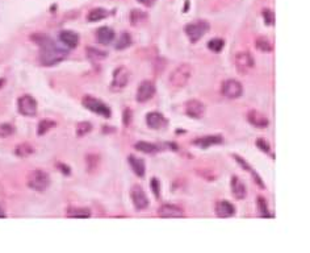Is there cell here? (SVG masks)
Segmentation results:
<instances>
[{
  "instance_id": "ab89813d",
  "label": "cell",
  "mask_w": 310,
  "mask_h": 253,
  "mask_svg": "<svg viewBox=\"0 0 310 253\" xmlns=\"http://www.w3.org/2000/svg\"><path fill=\"white\" fill-rule=\"evenodd\" d=\"M131 116H133L131 111L129 110V108H126V110H125V112H124V123H125V125H127L129 123H130Z\"/></svg>"
},
{
  "instance_id": "d6a6232c",
  "label": "cell",
  "mask_w": 310,
  "mask_h": 253,
  "mask_svg": "<svg viewBox=\"0 0 310 253\" xmlns=\"http://www.w3.org/2000/svg\"><path fill=\"white\" fill-rule=\"evenodd\" d=\"M224 46H225V41L222 40V38L214 37L208 41V49L212 50L213 53H220L221 50L224 49Z\"/></svg>"
},
{
  "instance_id": "ba28073f",
  "label": "cell",
  "mask_w": 310,
  "mask_h": 253,
  "mask_svg": "<svg viewBox=\"0 0 310 253\" xmlns=\"http://www.w3.org/2000/svg\"><path fill=\"white\" fill-rule=\"evenodd\" d=\"M255 66L254 57L250 52H239L236 54V69L242 76H246Z\"/></svg>"
},
{
  "instance_id": "7c38bea8",
  "label": "cell",
  "mask_w": 310,
  "mask_h": 253,
  "mask_svg": "<svg viewBox=\"0 0 310 253\" xmlns=\"http://www.w3.org/2000/svg\"><path fill=\"white\" fill-rule=\"evenodd\" d=\"M154 95H155V84L151 81H143L137 88L135 99L138 103H145L153 98Z\"/></svg>"
},
{
  "instance_id": "6da1fadb",
  "label": "cell",
  "mask_w": 310,
  "mask_h": 253,
  "mask_svg": "<svg viewBox=\"0 0 310 253\" xmlns=\"http://www.w3.org/2000/svg\"><path fill=\"white\" fill-rule=\"evenodd\" d=\"M40 46V62L42 66H56L61 64L62 61L67 58L68 52L60 46L54 40L45 36V34L37 33L32 37Z\"/></svg>"
},
{
  "instance_id": "9c48e42d",
  "label": "cell",
  "mask_w": 310,
  "mask_h": 253,
  "mask_svg": "<svg viewBox=\"0 0 310 253\" xmlns=\"http://www.w3.org/2000/svg\"><path fill=\"white\" fill-rule=\"evenodd\" d=\"M222 95L228 99H238L242 96L243 87L242 84L237 80H228L222 84Z\"/></svg>"
},
{
  "instance_id": "836d02e7",
  "label": "cell",
  "mask_w": 310,
  "mask_h": 253,
  "mask_svg": "<svg viewBox=\"0 0 310 253\" xmlns=\"http://www.w3.org/2000/svg\"><path fill=\"white\" fill-rule=\"evenodd\" d=\"M86 163H87V171H88V173H90V171L92 173V171H95V170L97 169V165L100 163V157L96 155H88L87 156Z\"/></svg>"
},
{
  "instance_id": "30bf717a",
  "label": "cell",
  "mask_w": 310,
  "mask_h": 253,
  "mask_svg": "<svg viewBox=\"0 0 310 253\" xmlns=\"http://www.w3.org/2000/svg\"><path fill=\"white\" fill-rule=\"evenodd\" d=\"M130 197L131 202H133V206L135 207V210L138 211H142L146 210L147 206H149V198L146 195V193L143 191L142 186L134 185L130 190Z\"/></svg>"
},
{
  "instance_id": "7402d4cb",
  "label": "cell",
  "mask_w": 310,
  "mask_h": 253,
  "mask_svg": "<svg viewBox=\"0 0 310 253\" xmlns=\"http://www.w3.org/2000/svg\"><path fill=\"white\" fill-rule=\"evenodd\" d=\"M115 37H116V34H115V30L112 28L101 27L96 30V38L101 45H109V44H112Z\"/></svg>"
},
{
  "instance_id": "8992f818",
  "label": "cell",
  "mask_w": 310,
  "mask_h": 253,
  "mask_svg": "<svg viewBox=\"0 0 310 253\" xmlns=\"http://www.w3.org/2000/svg\"><path fill=\"white\" fill-rule=\"evenodd\" d=\"M129 81H130V72L125 66H119L113 72V78L109 88L113 92H120V91H123L127 86Z\"/></svg>"
},
{
  "instance_id": "8d00e7d4",
  "label": "cell",
  "mask_w": 310,
  "mask_h": 253,
  "mask_svg": "<svg viewBox=\"0 0 310 253\" xmlns=\"http://www.w3.org/2000/svg\"><path fill=\"white\" fill-rule=\"evenodd\" d=\"M262 15H263V19H264L265 25H269V27L275 25V13H273L272 9L264 8L262 12Z\"/></svg>"
},
{
  "instance_id": "b9f144b4",
  "label": "cell",
  "mask_w": 310,
  "mask_h": 253,
  "mask_svg": "<svg viewBox=\"0 0 310 253\" xmlns=\"http://www.w3.org/2000/svg\"><path fill=\"white\" fill-rule=\"evenodd\" d=\"M138 3H141L142 5H145V7H153L154 4L157 3V0H137Z\"/></svg>"
},
{
  "instance_id": "7bdbcfd3",
  "label": "cell",
  "mask_w": 310,
  "mask_h": 253,
  "mask_svg": "<svg viewBox=\"0 0 310 253\" xmlns=\"http://www.w3.org/2000/svg\"><path fill=\"white\" fill-rule=\"evenodd\" d=\"M5 212H4V210L3 208H0V218H1V219H3V218H5Z\"/></svg>"
},
{
  "instance_id": "ffe728a7",
  "label": "cell",
  "mask_w": 310,
  "mask_h": 253,
  "mask_svg": "<svg viewBox=\"0 0 310 253\" xmlns=\"http://www.w3.org/2000/svg\"><path fill=\"white\" fill-rule=\"evenodd\" d=\"M233 157H234V160H236L237 163H238L239 165H241V167L243 168V169H245V170H246V171H248V173L251 174V177L254 178L255 183H256V185H258L259 187H262V189H264V187H265L264 182H263L262 177H260V175H259V174L256 173V171H255L254 168L251 167L250 164L247 163L246 160L243 159V157H241V156H239V155H236V153H234V155H233Z\"/></svg>"
},
{
  "instance_id": "d6986e66",
  "label": "cell",
  "mask_w": 310,
  "mask_h": 253,
  "mask_svg": "<svg viewBox=\"0 0 310 253\" xmlns=\"http://www.w3.org/2000/svg\"><path fill=\"white\" fill-rule=\"evenodd\" d=\"M222 143H224V137L221 136V135H209V136H202L192 141L193 145L201 148V149H208V148L212 147V145H217V144H222Z\"/></svg>"
},
{
  "instance_id": "cb8c5ba5",
  "label": "cell",
  "mask_w": 310,
  "mask_h": 253,
  "mask_svg": "<svg viewBox=\"0 0 310 253\" xmlns=\"http://www.w3.org/2000/svg\"><path fill=\"white\" fill-rule=\"evenodd\" d=\"M147 20V13L142 9H131L129 13V21L133 27H139Z\"/></svg>"
},
{
  "instance_id": "f1b7e54d",
  "label": "cell",
  "mask_w": 310,
  "mask_h": 253,
  "mask_svg": "<svg viewBox=\"0 0 310 253\" xmlns=\"http://www.w3.org/2000/svg\"><path fill=\"white\" fill-rule=\"evenodd\" d=\"M87 58L91 60L92 62H100V61L105 60L107 58V52H103V50H99L96 48H87L86 49Z\"/></svg>"
},
{
  "instance_id": "44dd1931",
  "label": "cell",
  "mask_w": 310,
  "mask_h": 253,
  "mask_svg": "<svg viewBox=\"0 0 310 253\" xmlns=\"http://www.w3.org/2000/svg\"><path fill=\"white\" fill-rule=\"evenodd\" d=\"M127 164L130 165L133 173H134L137 177L139 178L145 177L146 164L142 159H139V157H137V156L134 155H130L127 156Z\"/></svg>"
},
{
  "instance_id": "83f0119b",
  "label": "cell",
  "mask_w": 310,
  "mask_h": 253,
  "mask_svg": "<svg viewBox=\"0 0 310 253\" xmlns=\"http://www.w3.org/2000/svg\"><path fill=\"white\" fill-rule=\"evenodd\" d=\"M92 212H91L90 208H68L67 210V216L70 218H75V219H87V218H91Z\"/></svg>"
},
{
  "instance_id": "7a4b0ae2",
  "label": "cell",
  "mask_w": 310,
  "mask_h": 253,
  "mask_svg": "<svg viewBox=\"0 0 310 253\" xmlns=\"http://www.w3.org/2000/svg\"><path fill=\"white\" fill-rule=\"evenodd\" d=\"M192 77V68L189 64H180L168 77V82L174 88H183L187 86Z\"/></svg>"
},
{
  "instance_id": "3957f363",
  "label": "cell",
  "mask_w": 310,
  "mask_h": 253,
  "mask_svg": "<svg viewBox=\"0 0 310 253\" xmlns=\"http://www.w3.org/2000/svg\"><path fill=\"white\" fill-rule=\"evenodd\" d=\"M26 185L29 189L34 190L37 193H44L50 186V175L46 173L45 170L36 169L28 175Z\"/></svg>"
},
{
  "instance_id": "4fadbf2b",
  "label": "cell",
  "mask_w": 310,
  "mask_h": 253,
  "mask_svg": "<svg viewBox=\"0 0 310 253\" xmlns=\"http://www.w3.org/2000/svg\"><path fill=\"white\" fill-rule=\"evenodd\" d=\"M158 215L165 219H176V218H183L184 210L176 204L165 203L158 208Z\"/></svg>"
},
{
  "instance_id": "8fae6325",
  "label": "cell",
  "mask_w": 310,
  "mask_h": 253,
  "mask_svg": "<svg viewBox=\"0 0 310 253\" xmlns=\"http://www.w3.org/2000/svg\"><path fill=\"white\" fill-rule=\"evenodd\" d=\"M184 111H186V115L192 119H202V116L205 115L206 107L202 102H200L198 99H191L186 102V106H184Z\"/></svg>"
},
{
  "instance_id": "5bb4252c",
  "label": "cell",
  "mask_w": 310,
  "mask_h": 253,
  "mask_svg": "<svg viewBox=\"0 0 310 253\" xmlns=\"http://www.w3.org/2000/svg\"><path fill=\"white\" fill-rule=\"evenodd\" d=\"M146 124L149 128L159 131V129H165L167 127L168 121L165 115H162L161 112H157V111H153V112H149L146 115Z\"/></svg>"
},
{
  "instance_id": "d590c367",
  "label": "cell",
  "mask_w": 310,
  "mask_h": 253,
  "mask_svg": "<svg viewBox=\"0 0 310 253\" xmlns=\"http://www.w3.org/2000/svg\"><path fill=\"white\" fill-rule=\"evenodd\" d=\"M256 202H258V208H259V211H260V215H262L263 218H271L272 215H269L268 206H267V202H265L264 198L258 197Z\"/></svg>"
},
{
  "instance_id": "2e32d148",
  "label": "cell",
  "mask_w": 310,
  "mask_h": 253,
  "mask_svg": "<svg viewBox=\"0 0 310 253\" xmlns=\"http://www.w3.org/2000/svg\"><path fill=\"white\" fill-rule=\"evenodd\" d=\"M247 120H248V123H250L251 125H254L255 128L259 129H264L269 125L268 117L265 116V115H263L260 111L256 110H251L250 112L247 113Z\"/></svg>"
},
{
  "instance_id": "60d3db41",
  "label": "cell",
  "mask_w": 310,
  "mask_h": 253,
  "mask_svg": "<svg viewBox=\"0 0 310 253\" xmlns=\"http://www.w3.org/2000/svg\"><path fill=\"white\" fill-rule=\"evenodd\" d=\"M57 167L60 168L61 171L63 174H66V175H70V174H71V169L68 167H66V165H63V164H57Z\"/></svg>"
},
{
  "instance_id": "f35d334b",
  "label": "cell",
  "mask_w": 310,
  "mask_h": 253,
  "mask_svg": "<svg viewBox=\"0 0 310 253\" xmlns=\"http://www.w3.org/2000/svg\"><path fill=\"white\" fill-rule=\"evenodd\" d=\"M255 145L260 149L262 152L269 155L271 153V145L268 144V141H265L264 139H258V140L255 141Z\"/></svg>"
},
{
  "instance_id": "603a6c76",
  "label": "cell",
  "mask_w": 310,
  "mask_h": 253,
  "mask_svg": "<svg viewBox=\"0 0 310 253\" xmlns=\"http://www.w3.org/2000/svg\"><path fill=\"white\" fill-rule=\"evenodd\" d=\"M111 15V12L108 9H105V8H94V9H91L88 12V15H87V20L90 21V23H96V21H100V20H104L107 19L108 16Z\"/></svg>"
},
{
  "instance_id": "d4e9b609",
  "label": "cell",
  "mask_w": 310,
  "mask_h": 253,
  "mask_svg": "<svg viewBox=\"0 0 310 253\" xmlns=\"http://www.w3.org/2000/svg\"><path fill=\"white\" fill-rule=\"evenodd\" d=\"M134 148L137 151L146 153V155H154V153H157V152L161 151V149H159V145L153 143H147V141H138V143H135Z\"/></svg>"
},
{
  "instance_id": "e575fe53",
  "label": "cell",
  "mask_w": 310,
  "mask_h": 253,
  "mask_svg": "<svg viewBox=\"0 0 310 253\" xmlns=\"http://www.w3.org/2000/svg\"><path fill=\"white\" fill-rule=\"evenodd\" d=\"M15 133V127L9 123H3L0 124V139H5V137L12 136Z\"/></svg>"
},
{
  "instance_id": "1f68e13d",
  "label": "cell",
  "mask_w": 310,
  "mask_h": 253,
  "mask_svg": "<svg viewBox=\"0 0 310 253\" xmlns=\"http://www.w3.org/2000/svg\"><path fill=\"white\" fill-rule=\"evenodd\" d=\"M92 131V124L90 121H80L76 124V129H75V133L78 137L86 136L87 133H90Z\"/></svg>"
},
{
  "instance_id": "74e56055",
  "label": "cell",
  "mask_w": 310,
  "mask_h": 253,
  "mask_svg": "<svg viewBox=\"0 0 310 253\" xmlns=\"http://www.w3.org/2000/svg\"><path fill=\"white\" fill-rule=\"evenodd\" d=\"M150 189H151L153 194L155 195V198H159V195H161V182H159L158 178L154 177L150 179Z\"/></svg>"
},
{
  "instance_id": "e0dca14e",
  "label": "cell",
  "mask_w": 310,
  "mask_h": 253,
  "mask_svg": "<svg viewBox=\"0 0 310 253\" xmlns=\"http://www.w3.org/2000/svg\"><path fill=\"white\" fill-rule=\"evenodd\" d=\"M58 38H60V41L66 48H68V49H75L79 44V34L76 32H74V30H61Z\"/></svg>"
},
{
  "instance_id": "f546056e",
  "label": "cell",
  "mask_w": 310,
  "mask_h": 253,
  "mask_svg": "<svg viewBox=\"0 0 310 253\" xmlns=\"http://www.w3.org/2000/svg\"><path fill=\"white\" fill-rule=\"evenodd\" d=\"M57 125L56 121L49 120V119H44L40 121V124L37 127V135L38 136H44L45 133H48L50 129H53Z\"/></svg>"
},
{
  "instance_id": "277c9868",
  "label": "cell",
  "mask_w": 310,
  "mask_h": 253,
  "mask_svg": "<svg viewBox=\"0 0 310 253\" xmlns=\"http://www.w3.org/2000/svg\"><path fill=\"white\" fill-rule=\"evenodd\" d=\"M82 104L86 110L96 113V115H100V116L105 117V119H109V117L112 116L111 107L107 103L103 102V100H100V99L92 96V95H84L82 99Z\"/></svg>"
},
{
  "instance_id": "9a60e30c",
  "label": "cell",
  "mask_w": 310,
  "mask_h": 253,
  "mask_svg": "<svg viewBox=\"0 0 310 253\" xmlns=\"http://www.w3.org/2000/svg\"><path fill=\"white\" fill-rule=\"evenodd\" d=\"M214 211H216V215L218 216V218H224V219L225 218H232V216L236 215L237 212L234 204L225 199H221L217 202Z\"/></svg>"
},
{
  "instance_id": "484cf974",
  "label": "cell",
  "mask_w": 310,
  "mask_h": 253,
  "mask_svg": "<svg viewBox=\"0 0 310 253\" xmlns=\"http://www.w3.org/2000/svg\"><path fill=\"white\" fill-rule=\"evenodd\" d=\"M131 44H133V38H131L130 33L126 32V30H124L123 33L120 34V37L119 40H117L115 48H116V50H125L127 49Z\"/></svg>"
},
{
  "instance_id": "5b68a950",
  "label": "cell",
  "mask_w": 310,
  "mask_h": 253,
  "mask_svg": "<svg viewBox=\"0 0 310 253\" xmlns=\"http://www.w3.org/2000/svg\"><path fill=\"white\" fill-rule=\"evenodd\" d=\"M209 29L210 25L206 20H196V21H192V23L187 24L184 27V32H186L188 40L192 44H196V42L200 41L209 32Z\"/></svg>"
},
{
  "instance_id": "4316f807",
  "label": "cell",
  "mask_w": 310,
  "mask_h": 253,
  "mask_svg": "<svg viewBox=\"0 0 310 253\" xmlns=\"http://www.w3.org/2000/svg\"><path fill=\"white\" fill-rule=\"evenodd\" d=\"M34 153V148L33 145H30L29 143H23L19 144L17 147L15 148V155L20 159H26Z\"/></svg>"
},
{
  "instance_id": "ac0fdd59",
  "label": "cell",
  "mask_w": 310,
  "mask_h": 253,
  "mask_svg": "<svg viewBox=\"0 0 310 253\" xmlns=\"http://www.w3.org/2000/svg\"><path fill=\"white\" fill-rule=\"evenodd\" d=\"M230 189H232L233 197L238 200H242L246 198L247 195V187L243 183V181L237 175H233L232 182H230Z\"/></svg>"
},
{
  "instance_id": "52a82bcc",
  "label": "cell",
  "mask_w": 310,
  "mask_h": 253,
  "mask_svg": "<svg viewBox=\"0 0 310 253\" xmlns=\"http://www.w3.org/2000/svg\"><path fill=\"white\" fill-rule=\"evenodd\" d=\"M17 110L19 112L26 117H33L37 115L38 104L37 100L29 94H25L17 99Z\"/></svg>"
},
{
  "instance_id": "4dcf8cb0",
  "label": "cell",
  "mask_w": 310,
  "mask_h": 253,
  "mask_svg": "<svg viewBox=\"0 0 310 253\" xmlns=\"http://www.w3.org/2000/svg\"><path fill=\"white\" fill-rule=\"evenodd\" d=\"M255 46L256 49H259L260 52H264V53H268V52H272L273 45L271 40H268L267 37H259L256 41H255Z\"/></svg>"
}]
</instances>
